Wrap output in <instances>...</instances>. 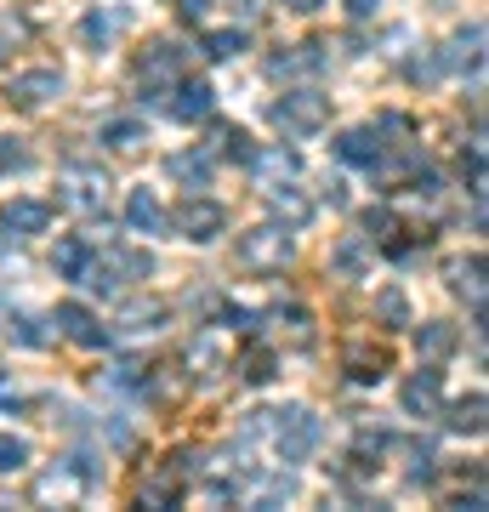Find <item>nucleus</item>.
Masks as SVG:
<instances>
[{"label": "nucleus", "instance_id": "423d86ee", "mask_svg": "<svg viewBox=\"0 0 489 512\" xmlns=\"http://www.w3.org/2000/svg\"><path fill=\"white\" fill-rule=\"evenodd\" d=\"M177 234L194 239V245H211V239H222V228H228V211H222L217 200H205V194H194L188 188V200L177 205Z\"/></svg>", "mask_w": 489, "mask_h": 512}, {"label": "nucleus", "instance_id": "7c9ffc66", "mask_svg": "<svg viewBox=\"0 0 489 512\" xmlns=\"http://www.w3.org/2000/svg\"><path fill=\"white\" fill-rule=\"evenodd\" d=\"M455 171H461V183L472 188V200H484V148L472 143L461 148V160H455Z\"/></svg>", "mask_w": 489, "mask_h": 512}, {"label": "nucleus", "instance_id": "4c0bfd02", "mask_svg": "<svg viewBox=\"0 0 489 512\" xmlns=\"http://www.w3.org/2000/svg\"><path fill=\"white\" fill-rule=\"evenodd\" d=\"M376 313H381V319H387L393 330H399V325H410V308H404V296H399V291H381Z\"/></svg>", "mask_w": 489, "mask_h": 512}, {"label": "nucleus", "instance_id": "cd10ccee", "mask_svg": "<svg viewBox=\"0 0 489 512\" xmlns=\"http://www.w3.org/2000/svg\"><path fill=\"white\" fill-rule=\"evenodd\" d=\"M262 194H268V205H273V211H290V228H302V222L313 217V205L302 200L296 188H285V183H268Z\"/></svg>", "mask_w": 489, "mask_h": 512}, {"label": "nucleus", "instance_id": "a878e982", "mask_svg": "<svg viewBox=\"0 0 489 512\" xmlns=\"http://www.w3.org/2000/svg\"><path fill=\"white\" fill-rule=\"evenodd\" d=\"M165 171H171L177 183H188V188H205L211 183V154H171Z\"/></svg>", "mask_w": 489, "mask_h": 512}, {"label": "nucleus", "instance_id": "4be33fe9", "mask_svg": "<svg viewBox=\"0 0 489 512\" xmlns=\"http://www.w3.org/2000/svg\"><path fill=\"white\" fill-rule=\"evenodd\" d=\"M86 262H91V239H80V234L57 239V251H52L57 279H80V274H86Z\"/></svg>", "mask_w": 489, "mask_h": 512}, {"label": "nucleus", "instance_id": "a211bd4d", "mask_svg": "<svg viewBox=\"0 0 489 512\" xmlns=\"http://www.w3.org/2000/svg\"><path fill=\"white\" fill-rule=\"evenodd\" d=\"M165 319H171V308H165L160 296H154V302H126L120 330H131V336H154V330H165Z\"/></svg>", "mask_w": 489, "mask_h": 512}, {"label": "nucleus", "instance_id": "c85d7f7f", "mask_svg": "<svg viewBox=\"0 0 489 512\" xmlns=\"http://www.w3.org/2000/svg\"><path fill=\"white\" fill-rule=\"evenodd\" d=\"M177 501H182V478L171 473V467L143 484V507H177Z\"/></svg>", "mask_w": 489, "mask_h": 512}, {"label": "nucleus", "instance_id": "dca6fc26", "mask_svg": "<svg viewBox=\"0 0 489 512\" xmlns=\"http://www.w3.org/2000/svg\"><path fill=\"white\" fill-rule=\"evenodd\" d=\"M245 501H251V507H285V501H296V473H290V467L262 473L251 490H245Z\"/></svg>", "mask_w": 489, "mask_h": 512}, {"label": "nucleus", "instance_id": "aec40b11", "mask_svg": "<svg viewBox=\"0 0 489 512\" xmlns=\"http://www.w3.org/2000/svg\"><path fill=\"white\" fill-rule=\"evenodd\" d=\"M313 69H325V46H296V52L268 57V74H273V80H290V74H313Z\"/></svg>", "mask_w": 489, "mask_h": 512}, {"label": "nucleus", "instance_id": "ea45409f", "mask_svg": "<svg viewBox=\"0 0 489 512\" xmlns=\"http://www.w3.org/2000/svg\"><path fill=\"white\" fill-rule=\"evenodd\" d=\"M188 365H205V376H217V370H228V359L211 342H200V348H188Z\"/></svg>", "mask_w": 489, "mask_h": 512}, {"label": "nucleus", "instance_id": "20e7f679", "mask_svg": "<svg viewBox=\"0 0 489 512\" xmlns=\"http://www.w3.org/2000/svg\"><path fill=\"white\" fill-rule=\"evenodd\" d=\"M57 205L74 211V217H103V205H109V171L103 165H69L57 177Z\"/></svg>", "mask_w": 489, "mask_h": 512}, {"label": "nucleus", "instance_id": "e433bc0d", "mask_svg": "<svg viewBox=\"0 0 489 512\" xmlns=\"http://www.w3.org/2000/svg\"><path fill=\"white\" fill-rule=\"evenodd\" d=\"M29 148L18 143V137H0V177H6V171H29Z\"/></svg>", "mask_w": 489, "mask_h": 512}, {"label": "nucleus", "instance_id": "b1692460", "mask_svg": "<svg viewBox=\"0 0 489 512\" xmlns=\"http://www.w3.org/2000/svg\"><path fill=\"white\" fill-rule=\"evenodd\" d=\"M484 393H467V399L450 404V433H461V439H478L484 433Z\"/></svg>", "mask_w": 489, "mask_h": 512}, {"label": "nucleus", "instance_id": "f03ea898", "mask_svg": "<svg viewBox=\"0 0 489 512\" xmlns=\"http://www.w3.org/2000/svg\"><path fill=\"white\" fill-rule=\"evenodd\" d=\"M234 262L245 274H285L290 262H296V228L290 222H262L251 234H239Z\"/></svg>", "mask_w": 489, "mask_h": 512}, {"label": "nucleus", "instance_id": "9b49d317", "mask_svg": "<svg viewBox=\"0 0 489 512\" xmlns=\"http://www.w3.org/2000/svg\"><path fill=\"white\" fill-rule=\"evenodd\" d=\"M399 399H404L410 416H438V410H444V376H438L433 365H421L416 376L399 387Z\"/></svg>", "mask_w": 489, "mask_h": 512}, {"label": "nucleus", "instance_id": "7ed1b4c3", "mask_svg": "<svg viewBox=\"0 0 489 512\" xmlns=\"http://www.w3.org/2000/svg\"><path fill=\"white\" fill-rule=\"evenodd\" d=\"M148 274H154V256L148 251H126V245L97 251V245H91L86 274L74 279V285H86V291H97V296H114V291H126L131 279H148Z\"/></svg>", "mask_w": 489, "mask_h": 512}, {"label": "nucleus", "instance_id": "f257e3e1", "mask_svg": "<svg viewBox=\"0 0 489 512\" xmlns=\"http://www.w3.org/2000/svg\"><path fill=\"white\" fill-rule=\"evenodd\" d=\"M251 439H268V450L279 456V467H296V461H308L325 439V427L313 410L302 404H285V410H251Z\"/></svg>", "mask_w": 489, "mask_h": 512}, {"label": "nucleus", "instance_id": "2f4dec72", "mask_svg": "<svg viewBox=\"0 0 489 512\" xmlns=\"http://www.w3.org/2000/svg\"><path fill=\"white\" fill-rule=\"evenodd\" d=\"M370 251H376V245H370L364 234H353L342 251H336V268H342L347 279H359V274H364V256H370Z\"/></svg>", "mask_w": 489, "mask_h": 512}, {"label": "nucleus", "instance_id": "393cba45", "mask_svg": "<svg viewBox=\"0 0 489 512\" xmlns=\"http://www.w3.org/2000/svg\"><path fill=\"white\" fill-rule=\"evenodd\" d=\"M245 46H251V35H245V29H211V35L200 40V52L211 57V63H228V57H239Z\"/></svg>", "mask_w": 489, "mask_h": 512}, {"label": "nucleus", "instance_id": "5701e85b", "mask_svg": "<svg viewBox=\"0 0 489 512\" xmlns=\"http://www.w3.org/2000/svg\"><path fill=\"white\" fill-rule=\"evenodd\" d=\"M455 325H444V319H427V325H416V348H421V359H450L455 353Z\"/></svg>", "mask_w": 489, "mask_h": 512}, {"label": "nucleus", "instance_id": "37998d69", "mask_svg": "<svg viewBox=\"0 0 489 512\" xmlns=\"http://www.w3.org/2000/svg\"><path fill=\"white\" fill-rule=\"evenodd\" d=\"M279 6H285V12H319L325 0H279Z\"/></svg>", "mask_w": 489, "mask_h": 512}, {"label": "nucleus", "instance_id": "473e14b6", "mask_svg": "<svg viewBox=\"0 0 489 512\" xmlns=\"http://www.w3.org/2000/svg\"><path fill=\"white\" fill-rule=\"evenodd\" d=\"M143 137H148L143 120H109V126H103V143L109 148H137Z\"/></svg>", "mask_w": 489, "mask_h": 512}, {"label": "nucleus", "instance_id": "bb28decb", "mask_svg": "<svg viewBox=\"0 0 489 512\" xmlns=\"http://www.w3.org/2000/svg\"><path fill=\"white\" fill-rule=\"evenodd\" d=\"M120 29H126V12H91V18H80V40L86 46H109Z\"/></svg>", "mask_w": 489, "mask_h": 512}, {"label": "nucleus", "instance_id": "f3484780", "mask_svg": "<svg viewBox=\"0 0 489 512\" xmlns=\"http://www.w3.org/2000/svg\"><path fill=\"white\" fill-rule=\"evenodd\" d=\"M450 291H455V296H467L472 313L484 308V256H478V251L461 256V262H450Z\"/></svg>", "mask_w": 489, "mask_h": 512}, {"label": "nucleus", "instance_id": "1a4fd4ad", "mask_svg": "<svg viewBox=\"0 0 489 512\" xmlns=\"http://www.w3.org/2000/svg\"><path fill=\"white\" fill-rule=\"evenodd\" d=\"M63 69H23V74H12V86H6V97L18 103V109H46L52 97H63Z\"/></svg>", "mask_w": 489, "mask_h": 512}, {"label": "nucleus", "instance_id": "0eeeda50", "mask_svg": "<svg viewBox=\"0 0 489 512\" xmlns=\"http://www.w3.org/2000/svg\"><path fill=\"white\" fill-rule=\"evenodd\" d=\"M177 80H182V46H171V40H154V46L137 57V86H143V97L171 92Z\"/></svg>", "mask_w": 489, "mask_h": 512}, {"label": "nucleus", "instance_id": "f704fd0d", "mask_svg": "<svg viewBox=\"0 0 489 512\" xmlns=\"http://www.w3.org/2000/svg\"><path fill=\"white\" fill-rule=\"evenodd\" d=\"M211 137L222 143V154H228V160H239V165L251 160V137H245L239 126H211Z\"/></svg>", "mask_w": 489, "mask_h": 512}, {"label": "nucleus", "instance_id": "4468645a", "mask_svg": "<svg viewBox=\"0 0 489 512\" xmlns=\"http://www.w3.org/2000/svg\"><path fill=\"white\" fill-rule=\"evenodd\" d=\"M126 228L131 234H165L171 228V217H165V205L148 194V188H131V200H126Z\"/></svg>", "mask_w": 489, "mask_h": 512}, {"label": "nucleus", "instance_id": "c756f323", "mask_svg": "<svg viewBox=\"0 0 489 512\" xmlns=\"http://www.w3.org/2000/svg\"><path fill=\"white\" fill-rule=\"evenodd\" d=\"M29 461H35V450L23 433H0V473H23Z\"/></svg>", "mask_w": 489, "mask_h": 512}, {"label": "nucleus", "instance_id": "6e6552de", "mask_svg": "<svg viewBox=\"0 0 489 512\" xmlns=\"http://www.w3.org/2000/svg\"><path fill=\"white\" fill-rule=\"evenodd\" d=\"M52 325H57V336H69L74 348H109V325H103L86 302H57Z\"/></svg>", "mask_w": 489, "mask_h": 512}, {"label": "nucleus", "instance_id": "c9c22d12", "mask_svg": "<svg viewBox=\"0 0 489 512\" xmlns=\"http://www.w3.org/2000/svg\"><path fill=\"white\" fill-rule=\"evenodd\" d=\"M23 40H29V23L12 18V12H0V63H6V57L18 52Z\"/></svg>", "mask_w": 489, "mask_h": 512}, {"label": "nucleus", "instance_id": "39448f33", "mask_svg": "<svg viewBox=\"0 0 489 512\" xmlns=\"http://www.w3.org/2000/svg\"><path fill=\"white\" fill-rule=\"evenodd\" d=\"M268 120L285 131V137H313V131H325V120H330V97L313 92V86H296V92H285L268 109Z\"/></svg>", "mask_w": 489, "mask_h": 512}, {"label": "nucleus", "instance_id": "412c9836", "mask_svg": "<svg viewBox=\"0 0 489 512\" xmlns=\"http://www.w3.org/2000/svg\"><path fill=\"white\" fill-rule=\"evenodd\" d=\"M342 359H347V376H353L359 387H376L381 376H387V365H393L381 348H347Z\"/></svg>", "mask_w": 489, "mask_h": 512}, {"label": "nucleus", "instance_id": "72a5a7b5", "mask_svg": "<svg viewBox=\"0 0 489 512\" xmlns=\"http://www.w3.org/2000/svg\"><path fill=\"white\" fill-rule=\"evenodd\" d=\"M273 319H279V325H290V342H296V348H308V342H313L308 308H273Z\"/></svg>", "mask_w": 489, "mask_h": 512}, {"label": "nucleus", "instance_id": "9d476101", "mask_svg": "<svg viewBox=\"0 0 489 512\" xmlns=\"http://www.w3.org/2000/svg\"><path fill=\"white\" fill-rule=\"evenodd\" d=\"M211 109H217V92H211L205 80H188V74H182L177 86H171V120L200 126V120H211Z\"/></svg>", "mask_w": 489, "mask_h": 512}, {"label": "nucleus", "instance_id": "2eb2a0df", "mask_svg": "<svg viewBox=\"0 0 489 512\" xmlns=\"http://www.w3.org/2000/svg\"><path fill=\"white\" fill-rule=\"evenodd\" d=\"M478 63H484V23H467V29H461V35L450 40V52L438 57V69H478Z\"/></svg>", "mask_w": 489, "mask_h": 512}, {"label": "nucleus", "instance_id": "58836bf2", "mask_svg": "<svg viewBox=\"0 0 489 512\" xmlns=\"http://www.w3.org/2000/svg\"><path fill=\"white\" fill-rule=\"evenodd\" d=\"M35 325H40V319H29V313H18V319H12V325H6V330L18 336L23 348H40V342H46V330H35Z\"/></svg>", "mask_w": 489, "mask_h": 512}, {"label": "nucleus", "instance_id": "f8f14e48", "mask_svg": "<svg viewBox=\"0 0 489 512\" xmlns=\"http://www.w3.org/2000/svg\"><path fill=\"white\" fill-rule=\"evenodd\" d=\"M336 160L376 171V160H387V143H381L376 126H353V131H342V137H336Z\"/></svg>", "mask_w": 489, "mask_h": 512}, {"label": "nucleus", "instance_id": "a19ab883", "mask_svg": "<svg viewBox=\"0 0 489 512\" xmlns=\"http://www.w3.org/2000/svg\"><path fill=\"white\" fill-rule=\"evenodd\" d=\"M171 6H177V18L200 23V18H205V6H211V0H171Z\"/></svg>", "mask_w": 489, "mask_h": 512}, {"label": "nucleus", "instance_id": "79ce46f5", "mask_svg": "<svg viewBox=\"0 0 489 512\" xmlns=\"http://www.w3.org/2000/svg\"><path fill=\"white\" fill-rule=\"evenodd\" d=\"M376 6H381V0H347V18L364 23V18H376Z\"/></svg>", "mask_w": 489, "mask_h": 512}, {"label": "nucleus", "instance_id": "6ab92c4d", "mask_svg": "<svg viewBox=\"0 0 489 512\" xmlns=\"http://www.w3.org/2000/svg\"><path fill=\"white\" fill-rule=\"evenodd\" d=\"M239 370V382H251V387H268L273 376H279V359H273V348H262V342H251V348L234 359Z\"/></svg>", "mask_w": 489, "mask_h": 512}, {"label": "nucleus", "instance_id": "ddd939ff", "mask_svg": "<svg viewBox=\"0 0 489 512\" xmlns=\"http://www.w3.org/2000/svg\"><path fill=\"white\" fill-rule=\"evenodd\" d=\"M0 228H6V234H46V228H52V205L46 200H12L6 205V211H0Z\"/></svg>", "mask_w": 489, "mask_h": 512}]
</instances>
